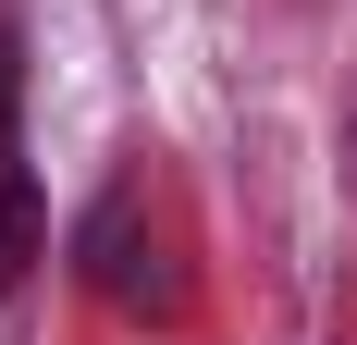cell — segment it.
<instances>
[{
	"instance_id": "6da1fadb",
	"label": "cell",
	"mask_w": 357,
	"mask_h": 345,
	"mask_svg": "<svg viewBox=\"0 0 357 345\" xmlns=\"http://www.w3.org/2000/svg\"><path fill=\"white\" fill-rule=\"evenodd\" d=\"M74 259H86V284H99L111 309H136V321H173V309H185V284H173V259H160V222H148L136 185H111V198L86 210Z\"/></svg>"
},
{
	"instance_id": "7a4b0ae2",
	"label": "cell",
	"mask_w": 357,
	"mask_h": 345,
	"mask_svg": "<svg viewBox=\"0 0 357 345\" xmlns=\"http://www.w3.org/2000/svg\"><path fill=\"white\" fill-rule=\"evenodd\" d=\"M50 247V210H37V172H25V148H0V296L25 284V259Z\"/></svg>"
},
{
	"instance_id": "3957f363",
	"label": "cell",
	"mask_w": 357,
	"mask_h": 345,
	"mask_svg": "<svg viewBox=\"0 0 357 345\" xmlns=\"http://www.w3.org/2000/svg\"><path fill=\"white\" fill-rule=\"evenodd\" d=\"M13 124H25V25L0 13V148H13Z\"/></svg>"
}]
</instances>
